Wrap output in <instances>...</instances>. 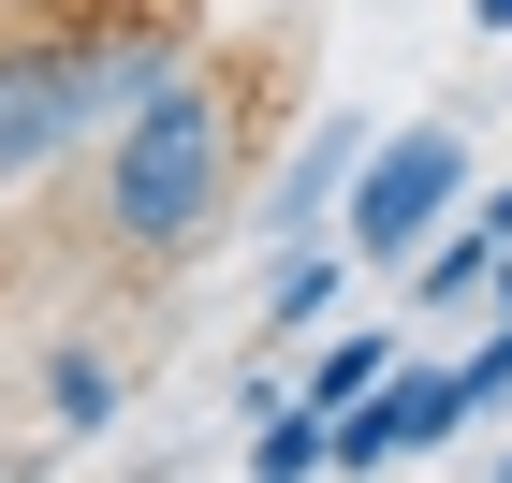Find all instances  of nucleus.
I'll use <instances>...</instances> for the list:
<instances>
[{"label":"nucleus","mask_w":512,"mask_h":483,"mask_svg":"<svg viewBox=\"0 0 512 483\" xmlns=\"http://www.w3.org/2000/svg\"><path fill=\"white\" fill-rule=\"evenodd\" d=\"M381 147V132L352 118V103H308V132H293V161L264 176V249H308L337 235V205H352V161Z\"/></svg>","instance_id":"nucleus-5"},{"label":"nucleus","mask_w":512,"mask_h":483,"mask_svg":"<svg viewBox=\"0 0 512 483\" xmlns=\"http://www.w3.org/2000/svg\"><path fill=\"white\" fill-rule=\"evenodd\" d=\"M249 147H264V44H191L88 161V249L132 279H176L249 205Z\"/></svg>","instance_id":"nucleus-1"},{"label":"nucleus","mask_w":512,"mask_h":483,"mask_svg":"<svg viewBox=\"0 0 512 483\" xmlns=\"http://www.w3.org/2000/svg\"><path fill=\"white\" fill-rule=\"evenodd\" d=\"M469 30H498V44H512V0H469Z\"/></svg>","instance_id":"nucleus-11"},{"label":"nucleus","mask_w":512,"mask_h":483,"mask_svg":"<svg viewBox=\"0 0 512 483\" xmlns=\"http://www.w3.org/2000/svg\"><path fill=\"white\" fill-rule=\"evenodd\" d=\"M454 425H483L469 410V381L439 352H395V381L381 396H352L322 440H337V483H381V469H425V454H454Z\"/></svg>","instance_id":"nucleus-4"},{"label":"nucleus","mask_w":512,"mask_h":483,"mask_svg":"<svg viewBox=\"0 0 512 483\" xmlns=\"http://www.w3.org/2000/svg\"><path fill=\"white\" fill-rule=\"evenodd\" d=\"M337 279H352V249H337V235H308V249H264V337H322Z\"/></svg>","instance_id":"nucleus-8"},{"label":"nucleus","mask_w":512,"mask_h":483,"mask_svg":"<svg viewBox=\"0 0 512 483\" xmlns=\"http://www.w3.org/2000/svg\"><path fill=\"white\" fill-rule=\"evenodd\" d=\"M322 469H337V440H322V410H308V396L249 410V483H322Z\"/></svg>","instance_id":"nucleus-9"},{"label":"nucleus","mask_w":512,"mask_h":483,"mask_svg":"<svg viewBox=\"0 0 512 483\" xmlns=\"http://www.w3.org/2000/svg\"><path fill=\"white\" fill-rule=\"evenodd\" d=\"M454 205H469V132L454 118H410V132H381V147L352 161V205H337V249H352V264H410V249L439 235V220H454Z\"/></svg>","instance_id":"nucleus-3"},{"label":"nucleus","mask_w":512,"mask_h":483,"mask_svg":"<svg viewBox=\"0 0 512 483\" xmlns=\"http://www.w3.org/2000/svg\"><path fill=\"white\" fill-rule=\"evenodd\" d=\"M498 249H512V235L483 220V191H469L425 249H410V308H483V293H498Z\"/></svg>","instance_id":"nucleus-6"},{"label":"nucleus","mask_w":512,"mask_h":483,"mask_svg":"<svg viewBox=\"0 0 512 483\" xmlns=\"http://www.w3.org/2000/svg\"><path fill=\"white\" fill-rule=\"evenodd\" d=\"M395 352H410L395 322H322V352L293 366V396H308L322 425H337V410H352V396H381V381H395Z\"/></svg>","instance_id":"nucleus-7"},{"label":"nucleus","mask_w":512,"mask_h":483,"mask_svg":"<svg viewBox=\"0 0 512 483\" xmlns=\"http://www.w3.org/2000/svg\"><path fill=\"white\" fill-rule=\"evenodd\" d=\"M44 410H59V440H88V425L118 410V366L88 352V337H59V352H44Z\"/></svg>","instance_id":"nucleus-10"},{"label":"nucleus","mask_w":512,"mask_h":483,"mask_svg":"<svg viewBox=\"0 0 512 483\" xmlns=\"http://www.w3.org/2000/svg\"><path fill=\"white\" fill-rule=\"evenodd\" d=\"M176 59H191V0H161L147 30H15L0 44V191L88 161Z\"/></svg>","instance_id":"nucleus-2"},{"label":"nucleus","mask_w":512,"mask_h":483,"mask_svg":"<svg viewBox=\"0 0 512 483\" xmlns=\"http://www.w3.org/2000/svg\"><path fill=\"white\" fill-rule=\"evenodd\" d=\"M483 483H512V454H498V469H483Z\"/></svg>","instance_id":"nucleus-12"}]
</instances>
